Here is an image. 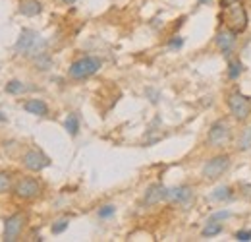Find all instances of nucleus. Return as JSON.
<instances>
[{"label":"nucleus","mask_w":251,"mask_h":242,"mask_svg":"<svg viewBox=\"0 0 251 242\" xmlns=\"http://www.w3.org/2000/svg\"><path fill=\"white\" fill-rule=\"evenodd\" d=\"M224 24H226V30L234 31L236 35L244 33L248 30V24H250V16H248V10L246 6L240 2H232L224 8Z\"/></svg>","instance_id":"nucleus-1"},{"label":"nucleus","mask_w":251,"mask_h":242,"mask_svg":"<svg viewBox=\"0 0 251 242\" xmlns=\"http://www.w3.org/2000/svg\"><path fill=\"white\" fill-rule=\"evenodd\" d=\"M45 41L31 30H24L20 33V39L16 43V53L20 55H43Z\"/></svg>","instance_id":"nucleus-2"},{"label":"nucleus","mask_w":251,"mask_h":242,"mask_svg":"<svg viewBox=\"0 0 251 242\" xmlns=\"http://www.w3.org/2000/svg\"><path fill=\"white\" fill-rule=\"evenodd\" d=\"M228 169H230V155H226V153L215 155V157H211V159L203 165L201 177H203L205 181H217V179H220Z\"/></svg>","instance_id":"nucleus-3"},{"label":"nucleus","mask_w":251,"mask_h":242,"mask_svg":"<svg viewBox=\"0 0 251 242\" xmlns=\"http://www.w3.org/2000/svg\"><path fill=\"white\" fill-rule=\"evenodd\" d=\"M99 70H100V60L99 59H95V57H83L79 60L72 62V66L68 68V74L74 80H85V78L97 74Z\"/></svg>","instance_id":"nucleus-4"},{"label":"nucleus","mask_w":251,"mask_h":242,"mask_svg":"<svg viewBox=\"0 0 251 242\" xmlns=\"http://www.w3.org/2000/svg\"><path fill=\"white\" fill-rule=\"evenodd\" d=\"M232 140V126L226 121H217L211 124L207 134V144L211 148H226Z\"/></svg>","instance_id":"nucleus-5"},{"label":"nucleus","mask_w":251,"mask_h":242,"mask_svg":"<svg viewBox=\"0 0 251 242\" xmlns=\"http://www.w3.org/2000/svg\"><path fill=\"white\" fill-rule=\"evenodd\" d=\"M228 111L234 119L238 121H246L251 115V101L240 91H232L228 95Z\"/></svg>","instance_id":"nucleus-6"},{"label":"nucleus","mask_w":251,"mask_h":242,"mask_svg":"<svg viewBox=\"0 0 251 242\" xmlns=\"http://www.w3.org/2000/svg\"><path fill=\"white\" fill-rule=\"evenodd\" d=\"M27 217L24 213H14L4 221V241L14 242L18 241V237L22 235V231L25 229Z\"/></svg>","instance_id":"nucleus-7"},{"label":"nucleus","mask_w":251,"mask_h":242,"mask_svg":"<svg viewBox=\"0 0 251 242\" xmlns=\"http://www.w3.org/2000/svg\"><path fill=\"white\" fill-rule=\"evenodd\" d=\"M41 190H43L41 184L35 179H31V177L20 179V181L16 182V186H14V194L20 200H35V198L41 196Z\"/></svg>","instance_id":"nucleus-8"},{"label":"nucleus","mask_w":251,"mask_h":242,"mask_svg":"<svg viewBox=\"0 0 251 242\" xmlns=\"http://www.w3.org/2000/svg\"><path fill=\"white\" fill-rule=\"evenodd\" d=\"M22 161H24V167L33 171V173H41L43 169L50 167V163H52L50 157L45 155L41 150H29V151H25Z\"/></svg>","instance_id":"nucleus-9"},{"label":"nucleus","mask_w":251,"mask_h":242,"mask_svg":"<svg viewBox=\"0 0 251 242\" xmlns=\"http://www.w3.org/2000/svg\"><path fill=\"white\" fill-rule=\"evenodd\" d=\"M168 198V188L162 186V184H151L147 190H145V206H157L160 202H164Z\"/></svg>","instance_id":"nucleus-10"},{"label":"nucleus","mask_w":251,"mask_h":242,"mask_svg":"<svg viewBox=\"0 0 251 242\" xmlns=\"http://www.w3.org/2000/svg\"><path fill=\"white\" fill-rule=\"evenodd\" d=\"M193 198V190L189 188V186H176V188H170L168 190V202H172V204H182V206H186L189 200Z\"/></svg>","instance_id":"nucleus-11"},{"label":"nucleus","mask_w":251,"mask_h":242,"mask_svg":"<svg viewBox=\"0 0 251 242\" xmlns=\"http://www.w3.org/2000/svg\"><path fill=\"white\" fill-rule=\"evenodd\" d=\"M217 45H219L220 51L224 53V57H230V53H232V49L236 45V33L230 30L217 33Z\"/></svg>","instance_id":"nucleus-12"},{"label":"nucleus","mask_w":251,"mask_h":242,"mask_svg":"<svg viewBox=\"0 0 251 242\" xmlns=\"http://www.w3.org/2000/svg\"><path fill=\"white\" fill-rule=\"evenodd\" d=\"M24 109L29 113V115H35V117H47L49 115V107L43 99H29L24 103Z\"/></svg>","instance_id":"nucleus-13"},{"label":"nucleus","mask_w":251,"mask_h":242,"mask_svg":"<svg viewBox=\"0 0 251 242\" xmlns=\"http://www.w3.org/2000/svg\"><path fill=\"white\" fill-rule=\"evenodd\" d=\"M43 12V4L39 0H24L20 4V14L22 16H27V18H35Z\"/></svg>","instance_id":"nucleus-14"},{"label":"nucleus","mask_w":251,"mask_h":242,"mask_svg":"<svg viewBox=\"0 0 251 242\" xmlns=\"http://www.w3.org/2000/svg\"><path fill=\"white\" fill-rule=\"evenodd\" d=\"M64 128L68 130L70 136H77V132H79V119H77V115H68V119L64 122Z\"/></svg>","instance_id":"nucleus-15"},{"label":"nucleus","mask_w":251,"mask_h":242,"mask_svg":"<svg viewBox=\"0 0 251 242\" xmlns=\"http://www.w3.org/2000/svg\"><path fill=\"white\" fill-rule=\"evenodd\" d=\"M228 198H232V188H230V186H220V188H217V190L211 194V200H213V202H224V200H228Z\"/></svg>","instance_id":"nucleus-16"},{"label":"nucleus","mask_w":251,"mask_h":242,"mask_svg":"<svg viewBox=\"0 0 251 242\" xmlns=\"http://www.w3.org/2000/svg\"><path fill=\"white\" fill-rule=\"evenodd\" d=\"M244 72V64L242 60H230L228 62V78L230 80H236L240 78V74Z\"/></svg>","instance_id":"nucleus-17"},{"label":"nucleus","mask_w":251,"mask_h":242,"mask_svg":"<svg viewBox=\"0 0 251 242\" xmlns=\"http://www.w3.org/2000/svg\"><path fill=\"white\" fill-rule=\"evenodd\" d=\"M238 150H240V151L251 150V124L244 130V134H242V138H240V142H238Z\"/></svg>","instance_id":"nucleus-18"},{"label":"nucleus","mask_w":251,"mask_h":242,"mask_svg":"<svg viewBox=\"0 0 251 242\" xmlns=\"http://www.w3.org/2000/svg\"><path fill=\"white\" fill-rule=\"evenodd\" d=\"M220 231H222V225H220V223H217V221H209L207 227L201 231V235H203V237H215V235H219Z\"/></svg>","instance_id":"nucleus-19"},{"label":"nucleus","mask_w":251,"mask_h":242,"mask_svg":"<svg viewBox=\"0 0 251 242\" xmlns=\"http://www.w3.org/2000/svg\"><path fill=\"white\" fill-rule=\"evenodd\" d=\"M4 90H6V93H10V95H18V93H24L25 91V86L20 80H12V82L6 84Z\"/></svg>","instance_id":"nucleus-20"},{"label":"nucleus","mask_w":251,"mask_h":242,"mask_svg":"<svg viewBox=\"0 0 251 242\" xmlns=\"http://www.w3.org/2000/svg\"><path fill=\"white\" fill-rule=\"evenodd\" d=\"M10 188H12V177L8 173H2L0 171V194L10 192Z\"/></svg>","instance_id":"nucleus-21"},{"label":"nucleus","mask_w":251,"mask_h":242,"mask_svg":"<svg viewBox=\"0 0 251 242\" xmlns=\"http://www.w3.org/2000/svg\"><path fill=\"white\" fill-rule=\"evenodd\" d=\"M68 225H70V221L64 217V219H58V221L52 225V229H50V231H52V235H62L64 231L68 229Z\"/></svg>","instance_id":"nucleus-22"},{"label":"nucleus","mask_w":251,"mask_h":242,"mask_svg":"<svg viewBox=\"0 0 251 242\" xmlns=\"http://www.w3.org/2000/svg\"><path fill=\"white\" fill-rule=\"evenodd\" d=\"M114 213H116V208H114V206H102V208L99 210V217H100V219H110Z\"/></svg>","instance_id":"nucleus-23"},{"label":"nucleus","mask_w":251,"mask_h":242,"mask_svg":"<svg viewBox=\"0 0 251 242\" xmlns=\"http://www.w3.org/2000/svg\"><path fill=\"white\" fill-rule=\"evenodd\" d=\"M184 45V39L182 37H178V35H174L172 39H170V43H168V49L170 51H174V49H180Z\"/></svg>","instance_id":"nucleus-24"},{"label":"nucleus","mask_w":251,"mask_h":242,"mask_svg":"<svg viewBox=\"0 0 251 242\" xmlns=\"http://www.w3.org/2000/svg\"><path fill=\"white\" fill-rule=\"evenodd\" d=\"M236 241L250 242L251 241V229L250 231H238V233H236Z\"/></svg>","instance_id":"nucleus-25"},{"label":"nucleus","mask_w":251,"mask_h":242,"mask_svg":"<svg viewBox=\"0 0 251 242\" xmlns=\"http://www.w3.org/2000/svg\"><path fill=\"white\" fill-rule=\"evenodd\" d=\"M230 215H232L230 212H219V213H215V215H211L209 221H222V219H228Z\"/></svg>","instance_id":"nucleus-26"},{"label":"nucleus","mask_w":251,"mask_h":242,"mask_svg":"<svg viewBox=\"0 0 251 242\" xmlns=\"http://www.w3.org/2000/svg\"><path fill=\"white\" fill-rule=\"evenodd\" d=\"M232 2H240V0H220V6L222 8H226L228 4H232Z\"/></svg>","instance_id":"nucleus-27"},{"label":"nucleus","mask_w":251,"mask_h":242,"mask_svg":"<svg viewBox=\"0 0 251 242\" xmlns=\"http://www.w3.org/2000/svg\"><path fill=\"white\" fill-rule=\"evenodd\" d=\"M64 4H74V2H77V0H62Z\"/></svg>","instance_id":"nucleus-28"},{"label":"nucleus","mask_w":251,"mask_h":242,"mask_svg":"<svg viewBox=\"0 0 251 242\" xmlns=\"http://www.w3.org/2000/svg\"><path fill=\"white\" fill-rule=\"evenodd\" d=\"M197 2H199V4H209L211 0H197Z\"/></svg>","instance_id":"nucleus-29"},{"label":"nucleus","mask_w":251,"mask_h":242,"mask_svg":"<svg viewBox=\"0 0 251 242\" xmlns=\"http://www.w3.org/2000/svg\"><path fill=\"white\" fill-rule=\"evenodd\" d=\"M4 119H6V117H4V115H2V113H0V122L4 121Z\"/></svg>","instance_id":"nucleus-30"}]
</instances>
